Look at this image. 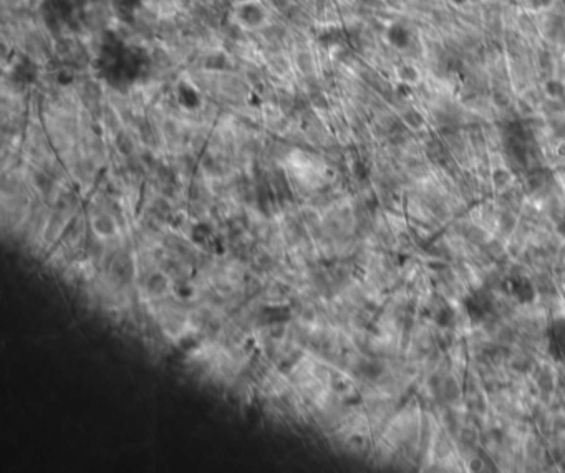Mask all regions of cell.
<instances>
[{
  "label": "cell",
  "instance_id": "obj_1",
  "mask_svg": "<svg viewBox=\"0 0 565 473\" xmlns=\"http://www.w3.org/2000/svg\"><path fill=\"white\" fill-rule=\"evenodd\" d=\"M469 465H471V470H474V472H479V470H483L484 463L481 462L479 458H476V460H472V462L469 463Z\"/></svg>",
  "mask_w": 565,
  "mask_h": 473
}]
</instances>
